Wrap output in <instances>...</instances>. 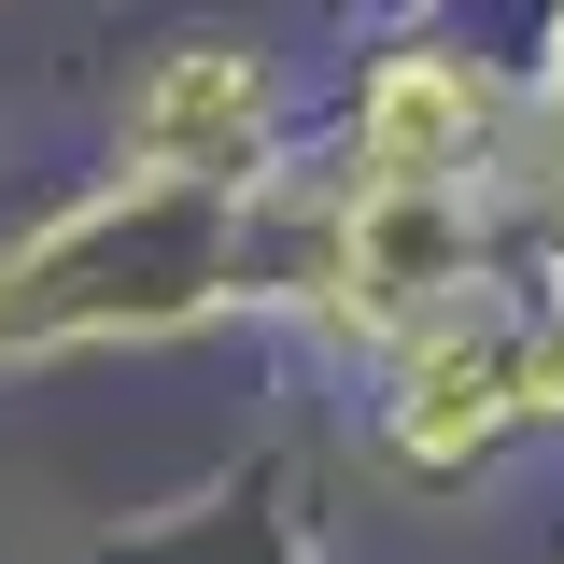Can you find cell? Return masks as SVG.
<instances>
[{
  "label": "cell",
  "mask_w": 564,
  "mask_h": 564,
  "mask_svg": "<svg viewBox=\"0 0 564 564\" xmlns=\"http://www.w3.org/2000/svg\"><path fill=\"white\" fill-rule=\"evenodd\" d=\"M508 410H522V339H466V325L410 339V395H395L410 466H466V452H480Z\"/></svg>",
  "instance_id": "6da1fadb"
},
{
  "label": "cell",
  "mask_w": 564,
  "mask_h": 564,
  "mask_svg": "<svg viewBox=\"0 0 564 564\" xmlns=\"http://www.w3.org/2000/svg\"><path fill=\"white\" fill-rule=\"evenodd\" d=\"M452 254H466V240H452L437 184H367V198H352V226H339V311H352V325H395V311H410Z\"/></svg>",
  "instance_id": "3957f363"
},
{
  "label": "cell",
  "mask_w": 564,
  "mask_h": 564,
  "mask_svg": "<svg viewBox=\"0 0 564 564\" xmlns=\"http://www.w3.org/2000/svg\"><path fill=\"white\" fill-rule=\"evenodd\" d=\"M240 128H254V57H226V43H184V57L128 99V155L155 170V184H184V170H212V155H240Z\"/></svg>",
  "instance_id": "7a4b0ae2"
},
{
  "label": "cell",
  "mask_w": 564,
  "mask_h": 564,
  "mask_svg": "<svg viewBox=\"0 0 564 564\" xmlns=\"http://www.w3.org/2000/svg\"><path fill=\"white\" fill-rule=\"evenodd\" d=\"M466 128H480V85L452 57H395L367 85V113H352V155H367V184H437L466 155Z\"/></svg>",
  "instance_id": "277c9868"
}]
</instances>
